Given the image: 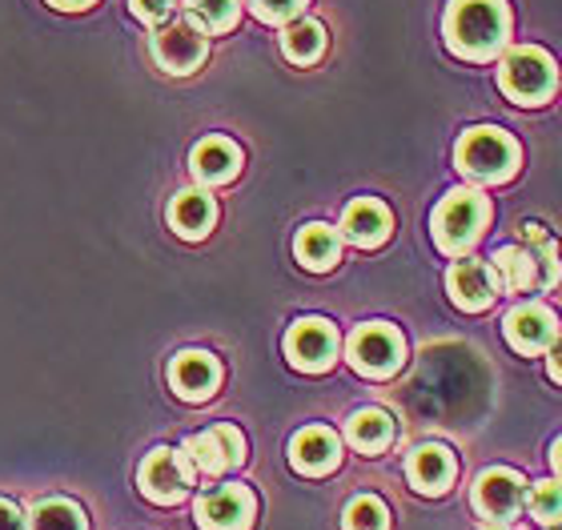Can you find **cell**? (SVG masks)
Returning a JSON list of instances; mask_svg holds the SVG:
<instances>
[{"mask_svg":"<svg viewBox=\"0 0 562 530\" xmlns=\"http://www.w3.org/2000/svg\"><path fill=\"white\" fill-rule=\"evenodd\" d=\"M559 334V318L542 302H527L506 314V342L522 353H542Z\"/></svg>","mask_w":562,"mask_h":530,"instance_id":"14","label":"cell"},{"mask_svg":"<svg viewBox=\"0 0 562 530\" xmlns=\"http://www.w3.org/2000/svg\"><path fill=\"white\" fill-rule=\"evenodd\" d=\"M169 382L186 402H205L213 398V390L222 382V365L205 350H186L177 353L173 365H169Z\"/></svg>","mask_w":562,"mask_h":530,"instance_id":"13","label":"cell"},{"mask_svg":"<svg viewBox=\"0 0 562 530\" xmlns=\"http://www.w3.org/2000/svg\"><path fill=\"white\" fill-rule=\"evenodd\" d=\"M285 353L290 362L305 374H322L338 358V330L326 318H302L293 322V330L285 334Z\"/></svg>","mask_w":562,"mask_h":530,"instance_id":"9","label":"cell"},{"mask_svg":"<svg viewBox=\"0 0 562 530\" xmlns=\"http://www.w3.org/2000/svg\"><path fill=\"white\" fill-rule=\"evenodd\" d=\"M527 498V483L515 471H486L474 486V510L482 519H515Z\"/></svg>","mask_w":562,"mask_h":530,"instance_id":"12","label":"cell"},{"mask_svg":"<svg viewBox=\"0 0 562 530\" xmlns=\"http://www.w3.org/2000/svg\"><path fill=\"white\" fill-rule=\"evenodd\" d=\"M281 48H285V57L297 60V65H310V60L322 57V48H326V29L317 21H297L290 24L285 33H281Z\"/></svg>","mask_w":562,"mask_h":530,"instance_id":"24","label":"cell"},{"mask_svg":"<svg viewBox=\"0 0 562 530\" xmlns=\"http://www.w3.org/2000/svg\"><path fill=\"white\" fill-rule=\"evenodd\" d=\"M406 358V342L402 334L386 322H370L362 330H353L350 338V362L353 370H362L366 377H390Z\"/></svg>","mask_w":562,"mask_h":530,"instance_id":"7","label":"cell"},{"mask_svg":"<svg viewBox=\"0 0 562 530\" xmlns=\"http://www.w3.org/2000/svg\"><path fill=\"white\" fill-rule=\"evenodd\" d=\"M341 234H346V241H353V246H362V249L382 246L390 237V210L374 198H358L353 205H346Z\"/></svg>","mask_w":562,"mask_h":530,"instance_id":"17","label":"cell"},{"mask_svg":"<svg viewBox=\"0 0 562 530\" xmlns=\"http://www.w3.org/2000/svg\"><path fill=\"white\" fill-rule=\"evenodd\" d=\"M149 48H153V60H157L165 72L186 77V72H193L201 60H205L210 41H205V33L186 16V21H173V24H165V29H157Z\"/></svg>","mask_w":562,"mask_h":530,"instance_id":"8","label":"cell"},{"mask_svg":"<svg viewBox=\"0 0 562 530\" xmlns=\"http://www.w3.org/2000/svg\"><path fill=\"white\" fill-rule=\"evenodd\" d=\"M258 515V503L246 486H213L198 498L201 530H249Z\"/></svg>","mask_w":562,"mask_h":530,"instance_id":"10","label":"cell"},{"mask_svg":"<svg viewBox=\"0 0 562 530\" xmlns=\"http://www.w3.org/2000/svg\"><path fill=\"white\" fill-rule=\"evenodd\" d=\"M237 169H241V149H237L229 137H205V142L193 149V173L205 185H225L234 181Z\"/></svg>","mask_w":562,"mask_h":530,"instance_id":"18","label":"cell"},{"mask_svg":"<svg viewBox=\"0 0 562 530\" xmlns=\"http://www.w3.org/2000/svg\"><path fill=\"white\" fill-rule=\"evenodd\" d=\"M137 483L145 498L161 503V507H173V503H181L189 495V486H193V462L173 447H157L149 459L140 462Z\"/></svg>","mask_w":562,"mask_h":530,"instance_id":"6","label":"cell"},{"mask_svg":"<svg viewBox=\"0 0 562 530\" xmlns=\"http://www.w3.org/2000/svg\"><path fill=\"white\" fill-rule=\"evenodd\" d=\"M486 530H503V527H486Z\"/></svg>","mask_w":562,"mask_h":530,"instance_id":"35","label":"cell"},{"mask_svg":"<svg viewBox=\"0 0 562 530\" xmlns=\"http://www.w3.org/2000/svg\"><path fill=\"white\" fill-rule=\"evenodd\" d=\"M551 459H554V471L562 474V438H559V442H554V454H551Z\"/></svg>","mask_w":562,"mask_h":530,"instance_id":"33","label":"cell"},{"mask_svg":"<svg viewBox=\"0 0 562 530\" xmlns=\"http://www.w3.org/2000/svg\"><path fill=\"white\" fill-rule=\"evenodd\" d=\"M29 530H89L85 510L69 498H45L29 515Z\"/></svg>","mask_w":562,"mask_h":530,"instance_id":"23","label":"cell"},{"mask_svg":"<svg viewBox=\"0 0 562 530\" xmlns=\"http://www.w3.org/2000/svg\"><path fill=\"white\" fill-rule=\"evenodd\" d=\"M189 462L205 474H225L229 466L246 459V438L237 426H213V430H201V435L189 438Z\"/></svg>","mask_w":562,"mask_h":530,"instance_id":"11","label":"cell"},{"mask_svg":"<svg viewBox=\"0 0 562 530\" xmlns=\"http://www.w3.org/2000/svg\"><path fill=\"white\" fill-rule=\"evenodd\" d=\"M551 374H554V377H559V382H562V342H559V346H554V350H551Z\"/></svg>","mask_w":562,"mask_h":530,"instance_id":"32","label":"cell"},{"mask_svg":"<svg viewBox=\"0 0 562 530\" xmlns=\"http://www.w3.org/2000/svg\"><path fill=\"white\" fill-rule=\"evenodd\" d=\"M486 222H491V201L482 198L479 189H454L434 210V241H438L442 253L458 258V253H467L479 241Z\"/></svg>","mask_w":562,"mask_h":530,"instance_id":"3","label":"cell"},{"mask_svg":"<svg viewBox=\"0 0 562 530\" xmlns=\"http://www.w3.org/2000/svg\"><path fill=\"white\" fill-rule=\"evenodd\" d=\"M189 21L201 33H225L237 24V0H189Z\"/></svg>","mask_w":562,"mask_h":530,"instance_id":"25","label":"cell"},{"mask_svg":"<svg viewBox=\"0 0 562 530\" xmlns=\"http://www.w3.org/2000/svg\"><path fill=\"white\" fill-rule=\"evenodd\" d=\"M48 4H57V9H65V12H77V9H89L93 0H48Z\"/></svg>","mask_w":562,"mask_h":530,"instance_id":"31","label":"cell"},{"mask_svg":"<svg viewBox=\"0 0 562 530\" xmlns=\"http://www.w3.org/2000/svg\"><path fill=\"white\" fill-rule=\"evenodd\" d=\"M458 169L474 181H506L518 169V145L503 129H470L458 142Z\"/></svg>","mask_w":562,"mask_h":530,"instance_id":"4","label":"cell"},{"mask_svg":"<svg viewBox=\"0 0 562 530\" xmlns=\"http://www.w3.org/2000/svg\"><path fill=\"white\" fill-rule=\"evenodd\" d=\"M406 471H411V483L418 486L422 495H442L446 486L454 483V454L438 447V442H430V447L414 450Z\"/></svg>","mask_w":562,"mask_h":530,"instance_id":"19","label":"cell"},{"mask_svg":"<svg viewBox=\"0 0 562 530\" xmlns=\"http://www.w3.org/2000/svg\"><path fill=\"white\" fill-rule=\"evenodd\" d=\"M551 530H562V522H554V527H551Z\"/></svg>","mask_w":562,"mask_h":530,"instance_id":"34","label":"cell"},{"mask_svg":"<svg viewBox=\"0 0 562 530\" xmlns=\"http://www.w3.org/2000/svg\"><path fill=\"white\" fill-rule=\"evenodd\" d=\"M130 4L145 24L169 21V16H173V9H177V0H130Z\"/></svg>","mask_w":562,"mask_h":530,"instance_id":"29","label":"cell"},{"mask_svg":"<svg viewBox=\"0 0 562 530\" xmlns=\"http://www.w3.org/2000/svg\"><path fill=\"white\" fill-rule=\"evenodd\" d=\"M346 530H390V510L382 498L374 495H362L353 498L350 507H346V519H341Z\"/></svg>","mask_w":562,"mask_h":530,"instance_id":"26","label":"cell"},{"mask_svg":"<svg viewBox=\"0 0 562 530\" xmlns=\"http://www.w3.org/2000/svg\"><path fill=\"white\" fill-rule=\"evenodd\" d=\"M297 261H302L305 270H317V273H326L338 266L341 258V237L329 229V225L314 222V225H305L302 234H297Z\"/></svg>","mask_w":562,"mask_h":530,"instance_id":"21","label":"cell"},{"mask_svg":"<svg viewBox=\"0 0 562 530\" xmlns=\"http://www.w3.org/2000/svg\"><path fill=\"white\" fill-rule=\"evenodd\" d=\"M249 4H254V12H258L261 21H270V24L293 21V16L305 9V0H249Z\"/></svg>","mask_w":562,"mask_h":530,"instance_id":"28","label":"cell"},{"mask_svg":"<svg viewBox=\"0 0 562 530\" xmlns=\"http://www.w3.org/2000/svg\"><path fill=\"white\" fill-rule=\"evenodd\" d=\"M498 84L518 105H539L554 93V60L535 45L510 48L498 69Z\"/></svg>","mask_w":562,"mask_h":530,"instance_id":"5","label":"cell"},{"mask_svg":"<svg viewBox=\"0 0 562 530\" xmlns=\"http://www.w3.org/2000/svg\"><path fill=\"white\" fill-rule=\"evenodd\" d=\"M290 462H293V471L310 474V478H317V474H329L341 462L338 435H334V430H326V426H305L302 435L290 442Z\"/></svg>","mask_w":562,"mask_h":530,"instance_id":"15","label":"cell"},{"mask_svg":"<svg viewBox=\"0 0 562 530\" xmlns=\"http://www.w3.org/2000/svg\"><path fill=\"white\" fill-rule=\"evenodd\" d=\"M213 217H217V205H213L210 193H201V189H181L169 205V222L181 237L189 241H201V237L213 229Z\"/></svg>","mask_w":562,"mask_h":530,"instance_id":"20","label":"cell"},{"mask_svg":"<svg viewBox=\"0 0 562 530\" xmlns=\"http://www.w3.org/2000/svg\"><path fill=\"white\" fill-rule=\"evenodd\" d=\"M518 234H522V246H503L491 261L498 285L510 290V294L551 290L559 282V249H554V241L535 222H527Z\"/></svg>","mask_w":562,"mask_h":530,"instance_id":"1","label":"cell"},{"mask_svg":"<svg viewBox=\"0 0 562 530\" xmlns=\"http://www.w3.org/2000/svg\"><path fill=\"white\" fill-rule=\"evenodd\" d=\"M506 29L510 16L503 0H454L446 12V45L467 60H486L498 53L506 45Z\"/></svg>","mask_w":562,"mask_h":530,"instance_id":"2","label":"cell"},{"mask_svg":"<svg viewBox=\"0 0 562 530\" xmlns=\"http://www.w3.org/2000/svg\"><path fill=\"white\" fill-rule=\"evenodd\" d=\"M0 530H24L21 510L12 507V503H4V498H0Z\"/></svg>","mask_w":562,"mask_h":530,"instance_id":"30","label":"cell"},{"mask_svg":"<svg viewBox=\"0 0 562 530\" xmlns=\"http://www.w3.org/2000/svg\"><path fill=\"white\" fill-rule=\"evenodd\" d=\"M346 435H350V442L358 450L374 454V450H382L394 438V418L386 410H358L350 418V426H346Z\"/></svg>","mask_w":562,"mask_h":530,"instance_id":"22","label":"cell"},{"mask_svg":"<svg viewBox=\"0 0 562 530\" xmlns=\"http://www.w3.org/2000/svg\"><path fill=\"white\" fill-rule=\"evenodd\" d=\"M530 515L542 522V527H554L562 522V483L547 478V483H535L530 486V498H527Z\"/></svg>","mask_w":562,"mask_h":530,"instance_id":"27","label":"cell"},{"mask_svg":"<svg viewBox=\"0 0 562 530\" xmlns=\"http://www.w3.org/2000/svg\"><path fill=\"white\" fill-rule=\"evenodd\" d=\"M446 285H450V297L462 309H470V314L486 309L498 297V278L482 261H454L450 273H446Z\"/></svg>","mask_w":562,"mask_h":530,"instance_id":"16","label":"cell"}]
</instances>
